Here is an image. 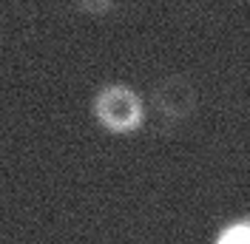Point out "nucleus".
Returning a JSON list of instances; mask_svg holds the SVG:
<instances>
[{"label":"nucleus","instance_id":"nucleus-3","mask_svg":"<svg viewBox=\"0 0 250 244\" xmlns=\"http://www.w3.org/2000/svg\"><path fill=\"white\" fill-rule=\"evenodd\" d=\"M216 244H250V216H242V219L230 222L228 227H222Z\"/></svg>","mask_w":250,"mask_h":244},{"label":"nucleus","instance_id":"nucleus-1","mask_svg":"<svg viewBox=\"0 0 250 244\" xmlns=\"http://www.w3.org/2000/svg\"><path fill=\"white\" fill-rule=\"evenodd\" d=\"M94 117L111 134H134L145 122V102L125 82H105L94 94Z\"/></svg>","mask_w":250,"mask_h":244},{"label":"nucleus","instance_id":"nucleus-2","mask_svg":"<svg viewBox=\"0 0 250 244\" xmlns=\"http://www.w3.org/2000/svg\"><path fill=\"white\" fill-rule=\"evenodd\" d=\"M151 105L165 122H185L199 105V91L185 74H168L151 88Z\"/></svg>","mask_w":250,"mask_h":244}]
</instances>
